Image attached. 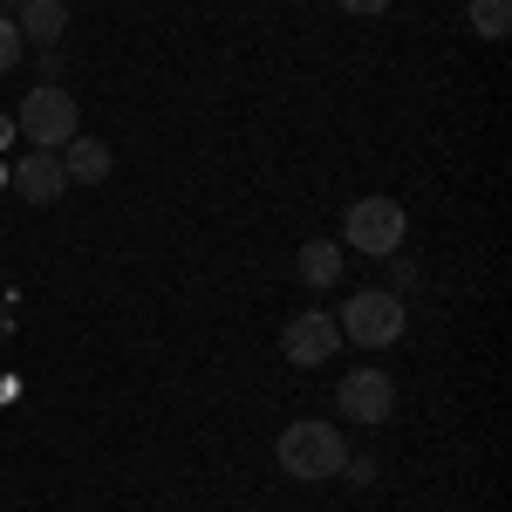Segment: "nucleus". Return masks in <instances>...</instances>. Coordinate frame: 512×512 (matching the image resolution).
I'll list each match as a JSON object with an SVG mask.
<instances>
[{
    "label": "nucleus",
    "mask_w": 512,
    "mask_h": 512,
    "mask_svg": "<svg viewBox=\"0 0 512 512\" xmlns=\"http://www.w3.org/2000/svg\"><path fill=\"white\" fill-rule=\"evenodd\" d=\"M0 144H14V117H0Z\"/></svg>",
    "instance_id": "4468645a"
},
{
    "label": "nucleus",
    "mask_w": 512,
    "mask_h": 512,
    "mask_svg": "<svg viewBox=\"0 0 512 512\" xmlns=\"http://www.w3.org/2000/svg\"><path fill=\"white\" fill-rule=\"evenodd\" d=\"M301 280H308V287H328V280H342V246L315 239V246L301 253Z\"/></svg>",
    "instance_id": "9d476101"
},
{
    "label": "nucleus",
    "mask_w": 512,
    "mask_h": 512,
    "mask_svg": "<svg viewBox=\"0 0 512 512\" xmlns=\"http://www.w3.org/2000/svg\"><path fill=\"white\" fill-rule=\"evenodd\" d=\"M62 185H69V171H62V158H55V151H28V158H14V192H21V198L55 205V198H62Z\"/></svg>",
    "instance_id": "0eeeda50"
},
{
    "label": "nucleus",
    "mask_w": 512,
    "mask_h": 512,
    "mask_svg": "<svg viewBox=\"0 0 512 512\" xmlns=\"http://www.w3.org/2000/svg\"><path fill=\"white\" fill-rule=\"evenodd\" d=\"M14 62H21V28H14V21L0 14V76H7Z\"/></svg>",
    "instance_id": "f8f14e48"
},
{
    "label": "nucleus",
    "mask_w": 512,
    "mask_h": 512,
    "mask_svg": "<svg viewBox=\"0 0 512 512\" xmlns=\"http://www.w3.org/2000/svg\"><path fill=\"white\" fill-rule=\"evenodd\" d=\"M335 7H342V14H383L390 0H335Z\"/></svg>",
    "instance_id": "ddd939ff"
},
{
    "label": "nucleus",
    "mask_w": 512,
    "mask_h": 512,
    "mask_svg": "<svg viewBox=\"0 0 512 512\" xmlns=\"http://www.w3.org/2000/svg\"><path fill=\"white\" fill-rule=\"evenodd\" d=\"M280 349H287V362L294 369H315V362H328V355L342 349V328H335V315H294L287 321V335H280Z\"/></svg>",
    "instance_id": "423d86ee"
},
{
    "label": "nucleus",
    "mask_w": 512,
    "mask_h": 512,
    "mask_svg": "<svg viewBox=\"0 0 512 512\" xmlns=\"http://www.w3.org/2000/svg\"><path fill=\"white\" fill-rule=\"evenodd\" d=\"M403 301H396L390 287H362V294H349V308H342V342H355V349H390V342H403Z\"/></svg>",
    "instance_id": "f03ea898"
},
{
    "label": "nucleus",
    "mask_w": 512,
    "mask_h": 512,
    "mask_svg": "<svg viewBox=\"0 0 512 512\" xmlns=\"http://www.w3.org/2000/svg\"><path fill=\"white\" fill-rule=\"evenodd\" d=\"M62 171L76 178V185H103L110 178V144H96V137H69V151H62Z\"/></svg>",
    "instance_id": "6e6552de"
},
{
    "label": "nucleus",
    "mask_w": 512,
    "mask_h": 512,
    "mask_svg": "<svg viewBox=\"0 0 512 512\" xmlns=\"http://www.w3.org/2000/svg\"><path fill=\"white\" fill-rule=\"evenodd\" d=\"M335 403H342V417H349V424H390V410H396L390 369H349V376H342V390H335Z\"/></svg>",
    "instance_id": "39448f33"
},
{
    "label": "nucleus",
    "mask_w": 512,
    "mask_h": 512,
    "mask_svg": "<svg viewBox=\"0 0 512 512\" xmlns=\"http://www.w3.org/2000/svg\"><path fill=\"white\" fill-rule=\"evenodd\" d=\"M403 233H410V219H403V205H396V198H355L349 219H342V239H349L355 253H369V260L396 253Z\"/></svg>",
    "instance_id": "7ed1b4c3"
},
{
    "label": "nucleus",
    "mask_w": 512,
    "mask_h": 512,
    "mask_svg": "<svg viewBox=\"0 0 512 512\" xmlns=\"http://www.w3.org/2000/svg\"><path fill=\"white\" fill-rule=\"evenodd\" d=\"M349 465V444H342V431L335 424H287L280 431V472L301 478V485H315V478H335Z\"/></svg>",
    "instance_id": "f257e3e1"
},
{
    "label": "nucleus",
    "mask_w": 512,
    "mask_h": 512,
    "mask_svg": "<svg viewBox=\"0 0 512 512\" xmlns=\"http://www.w3.org/2000/svg\"><path fill=\"white\" fill-rule=\"evenodd\" d=\"M472 35L478 41H506L512 35V0H472Z\"/></svg>",
    "instance_id": "9b49d317"
},
{
    "label": "nucleus",
    "mask_w": 512,
    "mask_h": 512,
    "mask_svg": "<svg viewBox=\"0 0 512 512\" xmlns=\"http://www.w3.org/2000/svg\"><path fill=\"white\" fill-rule=\"evenodd\" d=\"M14 130H21L35 151H55V144H69V137H76V96H62V89H35V96H21V110H14Z\"/></svg>",
    "instance_id": "20e7f679"
},
{
    "label": "nucleus",
    "mask_w": 512,
    "mask_h": 512,
    "mask_svg": "<svg viewBox=\"0 0 512 512\" xmlns=\"http://www.w3.org/2000/svg\"><path fill=\"white\" fill-rule=\"evenodd\" d=\"M14 28H21V41H41L48 48V41H62V28H69V7L62 0H21V21Z\"/></svg>",
    "instance_id": "1a4fd4ad"
}]
</instances>
